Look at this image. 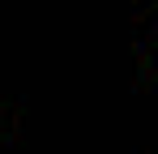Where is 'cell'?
<instances>
[]
</instances>
